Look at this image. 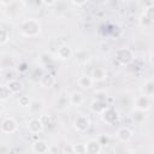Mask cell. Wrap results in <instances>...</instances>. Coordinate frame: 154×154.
Returning a JSON list of instances; mask_svg holds the SVG:
<instances>
[{"instance_id": "obj_1", "label": "cell", "mask_w": 154, "mask_h": 154, "mask_svg": "<svg viewBox=\"0 0 154 154\" xmlns=\"http://www.w3.org/2000/svg\"><path fill=\"white\" fill-rule=\"evenodd\" d=\"M20 31H22L23 35L29 36V37L36 36V35H38L40 31H41V25H40V23H38L37 20H35V19H26V20H24V22L22 23V25H20Z\"/></svg>"}, {"instance_id": "obj_2", "label": "cell", "mask_w": 154, "mask_h": 154, "mask_svg": "<svg viewBox=\"0 0 154 154\" xmlns=\"http://www.w3.org/2000/svg\"><path fill=\"white\" fill-rule=\"evenodd\" d=\"M89 125H90V122H89L88 117H85L83 114L77 116V118L75 119V128H76V130H78L81 132L85 131L89 128Z\"/></svg>"}, {"instance_id": "obj_6", "label": "cell", "mask_w": 154, "mask_h": 154, "mask_svg": "<svg viewBox=\"0 0 154 154\" xmlns=\"http://www.w3.org/2000/svg\"><path fill=\"white\" fill-rule=\"evenodd\" d=\"M123 53H124V55H122L120 53H116V59L120 63V64H123V65H125V64H129L131 60H132V53H131V51L130 49H128V48H123Z\"/></svg>"}, {"instance_id": "obj_19", "label": "cell", "mask_w": 154, "mask_h": 154, "mask_svg": "<svg viewBox=\"0 0 154 154\" xmlns=\"http://www.w3.org/2000/svg\"><path fill=\"white\" fill-rule=\"evenodd\" d=\"M42 1H43V4L47 5V6H51V5L55 4V0H42Z\"/></svg>"}, {"instance_id": "obj_13", "label": "cell", "mask_w": 154, "mask_h": 154, "mask_svg": "<svg viewBox=\"0 0 154 154\" xmlns=\"http://www.w3.org/2000/svg\"><path fill=\"white\" fill-rule=\"evenodd\" d=\"M54 82H55V79L52 75H43L41 77V81H40L41 85L45 87V88H51L54 84Z\"/></svg>"}, {"instance_id": "obj_10", "label": "cell", "mask_w": 154, "mask_h": 154, "mask_svg": "<svg viewBox=\"0 0 154 154\" xmlns=\"http://www.w3.org/2000/svg\"><path fill=\"white\" fill-rule=\"evenodd\" d=\"M83 102V95L79 91H73L70 95V103L72 106H79Z\"/></svg>"}, {"instance_id": "obj_11", "label": "cell", "mask_w": 154, "mask_h": 154, "mask_svg": "<svg viewBox=\"0 0 154 154\" xmlns=\"http://www.w3.org/2000/svg\"><path fill=\"white\" fill-rule=\"evenodd\" d=\"M32 150L35 153H46V152H49V148H48V144L43 141H37L36 143H34L32 146Z\"/></svg>"}, {"instance_id": "obj_15", "label": "cell", "mask_w": 154, "mask_h": 154, "mask_svg": "<svg viewBox=\"0 0 154 154\" xmlns=\"http://www.w3.org/2000/svg\"><path fill=\"white\" fill-rule=\"evenodd\" d=\"M12 93L10 91V89L7 88V85L0 87V100H6Z\"/></svg>"}, {"instance_id": "obj_8", "label": "cell", "mask_w": 154, "mask_h": 154, "mask_svg": "<svg viewBox=\"0 0 154 154\" xmlns=\"http://www.w3.org/2000/svg\"><path fill=\"white\" fill-rule=\"evenodd\" d=\"M117 137H118V140L122 141V142H128V141L132 137V132H131L130 129H128V128H120V129L118 130V132H117Z\"/></svg>"}, {"instance_id": "obj_5", "label": "cell", "mask_w": 154, "mask_h": 154, "mask_svg": "<svg viewBox=\"0 0 154 154\" xmlns=\"http://www.w3.org/2000/svg\"><path fill=\"white\" fill-rule=\"evenodd\" d=\"M135 106L138 111H146L150 107V102H149V97L147 95L144 96H137L135 100Z\"/></svg>"}, {"instance_id": "obj_12", "label": "cell", "mask_w": 154, "mask_h": 154, "mask_svg": "<svg viewBox=\"0 0 154 154\" xmlns=\"http://www.w3.org/2000/svg\"><path fill=\"white\" fill-rule=\"evenodd\" d=\"M7 88L10 89V91L12 94H16V93H19L22 90V83L18 79H12L7 83Z\"/></svg>"}, {"instance_id": "obj_9", "label": "cell", "mask_w": 154, "mask_h": 154, "mask_svg": "<svg viewBox=\"0 0 154 154\" xmlns=\"http://www.w3.org/2000/svg\"><path fill=\"white\" fill-rule=\"evenodd\" d=\"M93 82H94V79H93L91 77H89V76H81V77L77 79L78 85L82 87V88H84V89H89V88H91Z\"/></svg>"}, {"instance_id": "obj_20", "label": "cell", "mask_w": 154, "mask_h": 154, "mask_svg": "<svg viewBox=\"0 0 154 154\" xmlns=\"http://www.w3.org/2000/svg\"><path fill=\"white\" fill-rule=\"evenodd\" d=\"M12 1H13V0H0V2H1L2 5H10Z\"/></svg>"}, {"instance_id": "obj_16", "label": "cell", "mask_w": 154, "mask_h": 154, "mask_svg": "<svg viewBox=\"0 0 154 154\" xmlns=\"http://www.w3.org/2000/svg\"><path fill=\"white\" fill-rule=\"evenodd\" d=\"M7 38H8L7 31H6L5 29H0V45L5 43V42L7 41Z\"/></svg>"}, {"instance_id": "obj_3", "label": "cell", "mask_w": 154, "mask_h": 154, "mask_svg": "<svg viewBox=\"0 0 154 154\" xmlns=\"http://www.w3.org/2000/svg\"><path fill=\"white\" fill-rule=\"evenodd\" d=\"M17 130V122L13 118H6L1 123V131L5 134H12Z\"/></svg>"}, {"instance_id": "obj_14", "label": "cell", "mask_w": 154, "mask_h": 154, "mask_svg": "<svg viewBox=\"0 0 154 154\" xmlns=\"http://www.w3.org/2000/svg\"><path fill=\"white\" fill-rule=\"evenodd\" d=\"M58 55L60 57V59H67L71 55V49L69 46H60L58 48Z\"/></svg>"}, {"instance_id": "obj_17", "label": "cell", "mask_w": 154, "mask_h": 154, "mask_svg": "<svg viewBox=\"0 0 154 154\" xmlns=\"http://www.w3.org/2000/svg\"><path fill=\"white\" fill-rule=\"evenodd\" d=\"M19 105L20 106H23V107H26V106H29L30 105V100H29V97L28 96H22V97H19Z\"/></svg>"}, {"instance_id": "obj_18", "label": "cell", "mask_w": 154, "mask_h": 154, "mask_svg": "<svg viewBox=\"0 0 154 154\" xmlns=\"http://www.w3.org/2000/svg\"><path fill=\"white\" fill-rule=\"evenodd\" d=\"M105 77V72H103V70H96L95 72H94V77H93V79H102Z\"/></svg>"}, {"instance_id": "obj_4", "label": "cell", "mask_w": 154, "mask_h": 154, "mask_svg": "<svg viewBox=\"0 0 154 154\" xmlns=\"http://www.w3.org/2000/svg\"><path fill=\"white\" fill-rule=\"evenodd\" d=\"M28 130L31 134H38L43 130V122L38 118H32L29 123H28Z\"/></svg>"}, {"instance_id": "obj_21", "label": "cell", "mask_w": 154, "mask_h": 154, "mask_svg": "<svg viewBox=\"0 0 154 154\" xmlns=\"http://www.w3.org/2000/svg\"><path fill=\"white\" fill-rule=\"evenodd\" d=\"M2 111H4V106H2V105H1V103H0V113H1V112H2Z\"/></svg>"}, {"instance_id": "obj_7", "label": "cell", "mask_w": 154, "mask_h": 154, "mask_svg": "<svg viewBox=\"0 0 154 154\" xmlns=\"http://www.w3.org/2000/svg\"><path fill=\"white\" fill-rule=\"evenodd\" d=\"M84 147H85V153L95 154L101 152V143L96 140H90L87 144H84Z\"/></svg>"}]
</instances>
